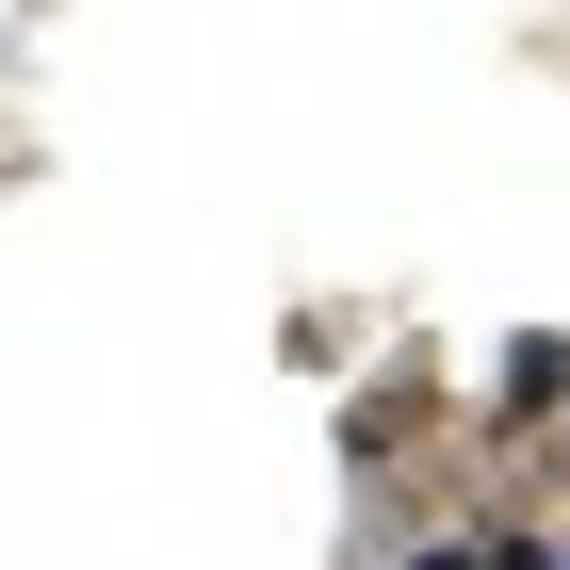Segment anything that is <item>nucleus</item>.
I'll return each instance as SVG.
<instances>
[{
    "mask_svg": "<svg viewBox=\"0 0 570 570\" xmlns=\"http://www.w3.org/2000/svg\"><path fill=\"white\" fill-rule=\"evenodd\" d=\"M505 407H570V343H554V326L505 343Z\"/></svg>",
    "mask_w": 570,
    "mask_h": 570,
    "instance_id": "1",
    "label": "nucleus"
},
{
    "mask_svg": "<svg viewBox=\"0 0 570 570\" xmlns=\"http://www.w3.org/2000/svg\"><path fill=\"white\" fill-rule=\"evenodd\" d=\"M473 554H489V570H570V538H554V522H505V538H473Z\"/></svg>",
    "mask_w": 570,
    "mask_h": 570,
    "instance_id": "2",
    "label": "nucleus"
},
{
    "mask_svg": "<svg viewBox=\"0 0 570 570\" xmlns=\"http://www.w3.org/2000/svg\"><path fill=\"white\" fill-rule=\"evenodd\" d=\"M392 570H489V554H473V538H424V554H392Z\"/></svg>",
    "mask_w": 570,
    "mask_h": 570,
    "instance_id": "3",
    "label": "nucleus"
}]
</instances>
